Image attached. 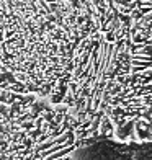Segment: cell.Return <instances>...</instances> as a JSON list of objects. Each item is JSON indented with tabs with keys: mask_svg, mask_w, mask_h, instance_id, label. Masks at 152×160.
<instances>
[{
	"mask_svg": "<svg viewBox=\"0 0 152 160\" xmlns=\"http://www.w3.org/2000/svg\"><path fill=\"white\" fill-rule=\"evenodd\" d=\"M89 144L84 126L66 110L0 88V160H75Z\"/></svg>",
	"mask_w": 152,
	"mask_h": 160,
	"instance_id": "1",
	"label": "cell"
}]
</instances>
